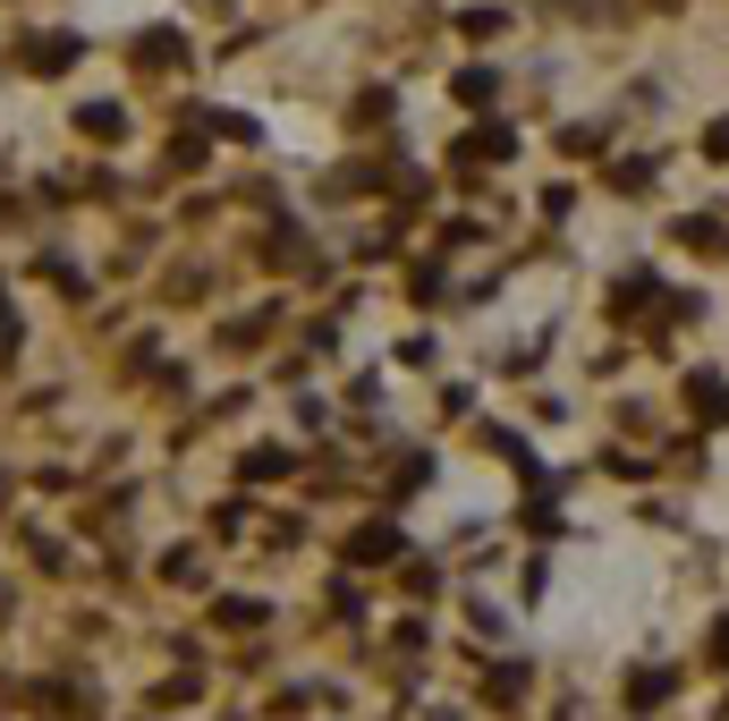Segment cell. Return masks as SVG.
<instances>
[{
	"label": "cell",
	"mask_w": 729,
	"mask_h": 721,
	"mask_svg": "<svg viewBox=\"0 0 729 721\" xmlns=\"http://www.w3.org/2000/svg\"><path fill=\"white\" fill-rule=\"evenodd\" d=\"M662 696H670V671H636V679H628V705H636V713H645V705H662Z\"/></svg>",
	"instance_id": "1"
},
{
	"label": "cell",
	"mask_w": 729,
	"mask_h": 721,
	"mask_svg": "<svg viewBox=\"0 0 729 721\" xmlns=\"http://www.w3.org/2000/svg\"><path fill=\"white\" fill-rule=\"evenodd\" d=\"M679 238L704 247V255H729V230H713V221H679Z\"/></svg>",
	"instance_id": "2"
},
{
	"label": "cell",
	"mask_w": 729,
	"mask_h": 721,
	"mask_svg": "<svg viewBox=\"0 0 729 721\" xmlns=\"http://www.w3.org/2000/svg\"><path fill=\"white\" fill-rule=\"evenodd\" d=\"M696 416H729V391L713 382V374H696Z\"/></svg>",
	"instance_id": "3"
},
{
	"label": "cell",
	"mask_w": 729,
	"mask_h": 721,
	"mask_svg": "<svg viewBox=\"0 0 729 721\" xmlns=\"http://www.w3.org/2000/svg\"><path fill=\"white\" fill-rule=\"evenodd\" d=\"M390 543H399L390 526H365V535H356V560H381V552H390Z\"/></svg>",
	"instance_id": "4"
},
{
	"label": "cell",
	"mask_w": 729,
	"mask_h": 721,
	"mask_svg": "<svg viewBox=\"0 0 729 721\" xmlns=\"http://www.w3.org/2000/svg\"><path fill=\"white\" fill-rule=\"evenodd\" d=\"M704 153H713V162H729V119H713V128H704Z\"/></svg>",
	"instance_id": "5"
},
{
	"label": "cell",
	"mask_w": 729,
	"mask_h": 721,
	"mask_svg": "<svg viewBox=\"0 0 729 721\" xmlns=\"http://www.w3.org/2000/svg\"><path fill=\"white\" fill-rule=\"evenodd\" d=\"M713 662H721V671H729V620L713 628Z\"/></svg>",
	"instance_id": "6"
}]
</instances>
